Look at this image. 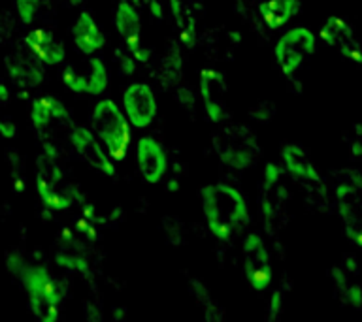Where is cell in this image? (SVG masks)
I'll return each instance as SVG.
<instances>
[{
	"label": "cell",
	"instance_id": "obj_26",
	"mask_svg": "<svg viewBox=\"0 0 362 322\" xmlns=\"http://www.w3.org/2000/svg\"><path fill=\"white\" fill-rule=\"evenodd\" d=\"M13 6H16L17 19L28 27L36 21V16L42 10V0H13Z\"/></svg>",
	"mask_w": 362,
	"mask_h": 322
},
{
	"label": "cell",
	"instance_id": "obj_18",
	"mask_svg": "<svg viewBox=\"0 0 362 322\" xmlns=\"http://www.w3.org/2000/svg\"><path fill=\"white\" fill-rule=\"evenodd\" d=\"M281 162L285 172L296 177V179L305 181V183H319L321 181L315 164L311 162L308 153L300 145H296V143H287V145L283 147Z\"/></svg>",
	"mask_w": 362,
	"mask_h": 322
},
{
	"label": "cell",
	"instance_id": "obj_20",
	"mask_svg": "<svg viewBox=\"0 0 362 322\" xmlns=\"http://www.w3.org/2000/svg\"><path fill=\"white\" fill-rule=\"evenodd\" d=\"M189 288H191L192 296L197 299V304L202 307L204 318L208 322H219L223 321V316H225V311L221 309V305L215 302V298L211 296V292L208 290V287L204 285L200 279H194L191 277L189 279Z\"/></svg>",
	"mask_w": 362,
	"mask_h": 322
},
{
	"label": "cell",
	"instance_id": "obj_10",
	"mask_svg": "<svg viewBox=\"0 0 362 322\" xmlns=\"http://www.w3.org/2000/svg\"><path fill=\"white\" fill-rule=\"evenodd\" d=\"M136 164L141 179L149 185H157L168 172V157L164 147L151 136H144L136 143Z\"/></svg>",
	"mask_w": 362,
	"mask_h": 322
},
{
	"label": "cell",
	"instance_id": "obj_34",
	"mask_svg": "<svg viewBox=\"0 0 362 322\" xmlns=\"http://www.w3.org/2000/svg\"><path fill=\"white\" fill-rule=\"evenodd\" d=\"M177 100H180L183 107L192 109V106H194V93L191 89H187V87H177Z\"/></svg>",
	"mask_w": 362,
	"mask_h": 322
},
{
	"label": "cell",
	"instance_id": "obj_19",
	"mask_svg": "<svg viewBox=\"0 0 362 322\" xmlns=\"http://www.w3.org/2000/svg\"><path fill=\"white\" fill-rule=\"evenodd\" d=\"M302 0H268L260 8V17L268 28H279L298 16Z\"/></svg>",
	"mask_w": 362,
	"mask_h": 322
},
{
	"label": "cell",
	"instance_id": "obj_3",
	"mask_svg": "<svg viewBox=\"0 0 362 322\" xmlns=\"http://www.w3.org/2000/svg\"><path fill=\"white\" fill-rule=\"evenodd\" d=\"M90 130L106 145L110 157L124 158V151L129 147L130 130L129 119L121 112V107L110 98H102L95 104L90 113Z\"/></svg>",
	"mask_w": 362,
	"mask_h": 322
},
{
	"label": "cell",
	"instance_id": "obj_15",
	"mask_svg": "<svg viewBox=\"0 0 362 322\" xmlns=\"http://www.w3.org/2000/svg\"><path fill=\"white\" fill-rule=\"evenodd\" d=\"M72 40L74 45L78 47L79 53L83 55H95L96 51L106 47V34L102 32L95 17L89 11H79L78 19L72 25Z\"/></svg>",
	"mask_w": 362,
	"mask_h": 322
},
{
	"label": "cell",
	"instance_id": "obj_32",
	"mask_svg": "<svg viewBox=\"0 0 362 322\" xmlns=\"http://www.w3.org/2000/svg\"><path fill=\"white\" fill-rule=\"evenodd\" d=\"M283 169L274 162H268L264 166V185L266 186H277L281 181Z\"/></svg>",
	"mask_w": 362,
	"mask_h": 322
},
{
	"label": "cell",
	"instance_id": "obj_28",
	"mask_svg": "<svg viewBox=\"0 0 362 322\" xmlns=\"http://www.w3.org/2000/svg\"><path fill=\"white\" fill-rule=\"evenodd\" d=\"M249 115H251L257 123H268V121L276 115V106H274L270 100L259 102L257 106L251 107Z\"/></svg>",
	"mask_w": 362,
	"mask_h": 322
},
{
	"label": "cell",
	"instance_id": "obj_9",
	"mask_svg": "<svg viewBox=\"0 0 362 322\" xmlns=\"http://www.w3.org/2000/svg\"><path fill=\"white\" fill-rule=\"evenodd\" d=\"M123 112L130 126L136 130L147 129L157 119L158 102L149 83L134 81L123 93Z\"/></svg>",
	"mask_w": 362,
	"mask_h": 322
},
{
	"label": "cell",
	"instance_id": "obj_13",
	"mask_svg": "<svg viewBox=\"0 0 362 322\" xmlns=\"http://www.w3.org/2000/svg\"><path fill=\"white\" fill-rule=\"evenodd\" d=\"M21 282L28 296H40V298H51L57 302H64V288L62 282L42 264H27L21 273Z\"/></svg>",
	"mask_w": 362,
	"mask_h": 322
},
{
	"label": "cell",
	"instance_id": "obj_25",
	"mask_svg": "<svg viewBox=\"0 0 362 322\" xmlns=\"http://www.w3.org/2000/svg\"><path fill=\"white\" fill-rule=\"evenodd\" d=\"M61 81L70 93H74V95H83L85 89H87L85 72H79V70H76V68L70 66V64H66V66L61 70Z\"/></svg>",
	"mask_w": 362,
	"mask_h": 322
},
{
	"label": "cell",
	"instance_id": "obj_31",
	"mask_svg": "<svg viewBox=\"0 0 362 322\" xmlns=\"http://www.w3.org/2000/svg\"><path fill=\"white\" fill-rule=\"evenodd\" d=\"M345 302L353 307V309H362V285H347L344 288Z\"/></svg>",
	"mask_w": 362,
	"mask_h": 322
},
{
	"label": "cell",
	"instance_id": "obj_4",
	"mask_svg": "<svg viewBox=\"0 0 362 322\" xmlns=\"http://www.w3.org/2000/svg\"><path fill=\"white\" fill-rule=\"evenodd\" d=\"M36 191L44 205L57 211H64L78 202V189L66 183L57 157L47 153L40 155L36 160Z\"/></svg>",
	"mask_w": 362,
	"mask_h": 322
},
{
	"label": "cell",
	"instance_id": "obj_12",
	"mask_svg": "<svg viewBox=\"0 0 362 322\" xmlns=\"http://www.w3.org/2000/svg\"><path fill=\"white\" fill-rule=\"evenodd\" d=\"M4 66L13 79V83L25 89H34L45 81L44 64L28 51H13L4 56Z\"/></svg>",
	"mask_w": 362,
	"mask_h": 322
},
{
	"label": "cell",
	"instance_id": "obj_1",
	"mask_svg": "<svg viewBox=\"0 0 362 322\" xmlns=\"http://www.w3.org/2000/svg\"><path fill=\"white\" fill-rule=\"evenodd\" d=\"M200 205L211 236L228 242L249 222V205L242 192L226 183H211L200 189Z\"/></svg>",
	"mask_w": 362,
	"mask_h": 322
},
{
	"label": "cell",
	"instance_id": "obj_30",
	"mask_svg": "<svg viewBox=\"0 0 362 322\" xmlns=\"http://www.w3.org/2000/svg\"><path fill=\"white\" fill-rule=\"evenodd\" d=\"M25 268H27V262H25L19 251H10V253L6 254V270L10 271L11 275L19 279Z\"/></svg>",
	"mask_w": 362,
	"mask_h": 322
},
{
	"label": "cell",
	"instance_id": "obj_24",
	"mask_svg": "<svg viewBox=\"0 0 362 322\" xmlns=\"http://www.w3.org/2000/svg\"><path fill=\"white\" fill-rule=\"evenodd\" d=\"M168 8L180 27L181 40L192 42L194 40V17H192L189 6L183 0H168Z\"/></svg>",
	"mask_w": 362,
	"mask_h": 322
},
{
	"label": "cell",
	"instance_id": "obj_22",
	"mask_svg": "<svg viewBox=\"0 0 362 322\" xmlns=\"http://www.w3.org/2000/svg\"><path fill=\"white\" fill-rule=\"evenodd\" d=\"M85 81H87V89L85 95L100 96L110 85V72H107L106 62L102 61L100 56H90L87 62V70H85Z\"/></svg>",
	"mask_w": 362,
	"mask_h": 322
},
{
	"label": "cell",
	"instance_id": "obj_2",
	"mask_svg": "<svg viewBox=\"0 0 362 322\" xmlns=\"http://www.w3.org/2000/svg\"><path fill=\"white\" fill-rule=\"evenodd\" d=\"M215 155L232 169H249L259 162L260 145L257 134L245 124H219L211 136Z\"/></svg>",
	"mask_w": 362,
	"mask_h": 322
},
{
	"label": "cell",
	"instance_id": "obj_35",
	"mask_svg": "<svg viewBox=\"0 0 362 322\" xmlns=\"http://www.w3.org/2000/svg\"><path fill=\"white\" fill-rule=\"evenodd\" d=\"M351 153H353V157L355 158H362V141L361 140L353 141V145H351Z\"/></svg>",
	"mask_w": 362,
	"mask_h": 322
},
{
	"label": "cell",
	"instance_id": "obj_7",
	"mask_svg": "<svg viewBox=\"0 0 362 322\" xmlns=\"http://www.w3.org/2000/svg\"><path fill=\"white\" fill-rule=\"evenodd\" d=\"M243 275L253 290H266L272 281V254L259 232H247L242 239Z\"/></svg>",
	"mask_w": 362,
	"mask_h": 322
},
{
	"label": "cell",
	"instance_id": "obj_6",
	"mask_svg": "<svg viewBox=\"0 0 362 322\" xmlns=\"http://www.w3.org/2000/svg\"><path fill=\"white\" fill-rule=\"evenodd\" d=\"M336 200L345 234L362 247V177L356 169H347L344 183L336 185Z\"/></svg>",
	"mask_w": 362,
	"mask_h": 322
},
{
	"label": "cell",
	"instance_id": "obj_16",
	"mask_svg": "<svg viewBox=\"0 0 362 322\" xmlns=\"http://www.w3.org/2000/svg\"><path fill=\"white\" fill-rule=\"evenodd\" d=\"M113 23H115L117 34L127 45V49H130L132 53L141 49V17L138 8L129 4L127 0H119Z\"/></svg>",
	"mask_w": 362,
	"mask_h": 322
},
{
	"label": "cell",
	"instance_id": "obj_5",
	"mask_svg": "<svg viewBox=\"0 0 362 322\" xmlns=\"http://www.w3.org/2000/svg\"><path fill=\"white\" fill-rule=\"evenodd\" d=\"M317 36L305 27H293L283 32L274 45V59L283 76L293 78L305 59L315 53Z\"/></svg>",
	"mask_w": 362,
	"mask_h": 322
},
{
	"label": "cell",
	"instance_id": "obj_27",
	"mask_svg": "<svg viewBox=\"0 0 362 322\" xmlns=\"http://www.w3.org/2000/svg\"><path fill=\"white\" fill-rule=\"evenodd\" d=\"M115 59L119 62V70L123 76H132L136 72V68H138V61H136V56L132 55V51L129 49H117L115 51Z\"/></svg>",
	"mask_w": 362,
	"mask_h": 322
},
{
	"label": "cell",
	"instance_id": "obj_17",
	"mask_svg": "<svg viewBox=\"0 0 362 322\" xmlns=\"http://www.w3.org/2000/svg\"><path fill=\"white\" fill-rule=\"evenodd\" d=\"M53 121L72 123L68 107L53 95H45L34 98L30 104V123L38 132L45 130Z\"/></svg>",
	"mask_w": 362,
	"mask_h": 322
},
{
	"label": "cell",
	"instance_id": "obj_21",
	"mask_svg": "<svg viewBox=\"0 0 362 322\" xmlns=\"http://www.w3.org/2000/svg\"><path fill=\"white\" fill-rule=\"evenodd\" d=\"M226 81L223 73L217 72L215 68H204L198 79V95L202 96L204 102L223 100V95H226Z\"/></svg>",
	"mask_w": 362,
	"mask_h": 322
},
{
	"label": "cell",
	"instance_id": "obj_14",
	"mask_svg": "<svg viewBox=\"0 0 362 322\" xmlns=\"http://www.w3.org/2000/svg\"><path fill=\"white\" fill-rule=\"evenodd\" d=\"M23 42L44 66H59L66 59L64 44L59 42L47 28H33L27 36H23Z\"/></svg>",
	"mask_w": 362,
	"mask_h": 322
},
{
	"label": "cell",
	"instance_id": "obj_11",
	"mask_svg": "<svg viewBox=\"0 0 362 322\" xmlns=\"http://www.w3.org/2000/svg\"><path fill=\"white\" fill-rule=\"evenodd\" d=\"M319 38L353 62H362V44L356 40L353 27L341 17H328L319 30Z\"/></svg>",
	"mask_w": 362,
	"mask_h": 322
},
{
	"label": "cell",
	"instance_id": "obj_8",
	"mask_svg": "<svg viewBox=\"0 0 362 322\" xmlns=\"http://www.w3.org/2000/svg\"><path fill=\"white\" fill-rule=\"evenodd\" d=\"M68 140L72 143L74 151L83 160L87 166L96 169L98 174L113 177L115 175V164L110 158V153L102 147L100 140L96 138L95 132L83 124H70L68 130Z\"/></svg>",
	"mask_w": 362,
	"mask_h": 322
},
{
	"label": "cell",
	"instance_id": "obj_23",
	"mask_svg": "<svg viewBox=\"0 0 362 322\" xmlns=\"http://www.w3.org/2000/svg\"><path fill=\"white\" fill-rule=\"evenodd\" d=\"M61 302L40 296H28V311L40 322H55L61 315Z\"/></svg>",
	"mask_w": 362,
	"mask_h": 322
},
{
	"label": "cell",
	"instance_id": "obj_29",
	"mask_svg": "<svg viewBox=\"0 0 362 322\" xmlns=\"http://www.w3.org/2000/svg\"><path fill=\"white\" fill-rule=\"evenodd\" d=\"M283 305H285V292L281 288L274 290L270 296V302H268V321H276L279 318V315L283 313Z\"/></svg>",
	"mask_w": 362,
	"mask_h": 322
},
{
	"label": "cell",
	"instance_id": "obj_33",
	"mask_svg": "<svg viewBox=\"0 0 362 322\" xmlns=\"http://www.w3.org/2000/svg\"><path fill=\"white\" fill-rule=\"evenodd\" d=\"M13 34V19L6 11H0V42L11 38Z\"/></svg>",
	"mask_w": 362,
	"mask_h": 322
},
{
	"label": "cell",
	"instance_id": "obj_36",
	"mask_svg": "<svg viewBox=\"0 0 362 322\" xmlns=\"http://www.w3.org/2000/svg\"><path fill=\"white\" fill-rule=\"evenodd\" d=\"M61 4L68 6V8H78L79 4H81V0H59Z\"/></svg>",
	"mask_w": 362,
	"mask_h": 322
}]
</instances>
